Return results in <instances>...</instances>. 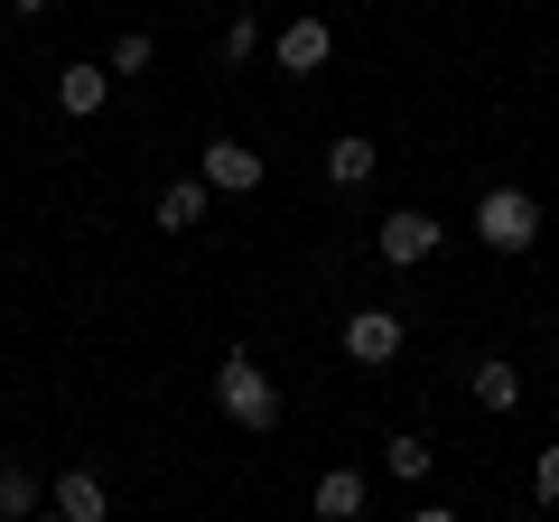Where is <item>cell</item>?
I'll list each match as a JSON object with an SVG mask.
<instances>
[{
	"mask_svg": "<svg viewBox=\"0 0 559 522\" xmlns=\"http://www.w3.org/2000/svg\"><path fill=\"white\" fill-rule=\"evenodd\" d=\"M38 513V476L28 466H0V522H28Z\"/></svg>",
	"mask_w": 559,
	"mask_h": 522,
	"instance_id": "obj_14",
	"label": "cell"
},
{
	"mask_svg": "<svg viewBox=\"0 0 559 522\" xmlns=\"http://www.w3.org/2000/svg\"><path fill=\"white\" fill-rule=\"evenodd\" d=\"M57 513H66V522H103V513H112L103 476H84V466H75V476H57Z\"/></svg>",
	"mask_w": 559,
	"mask_h": 522,
	"instance_id": "obj_10",
	"label": "cell"
},
{
	"mask_svg": "<svg viewBox=\"0 0 559 522\" xmlns=\"http://www.w3.org/2000/svg\"><path fill=\"white\" fill-rule=\"evenodd\" d=\"M326 57H336V28L326 20H289L280 28V75H318Z\"/></svg>",
	"mask_w": 559,
	"mask_h": 522,
	"instance_id": "obj_5",
	"label": "cell"
},
{
	"mask_svg": "<svg viewBox=\"0 0 559 522\" xmlns=\"http://www.w3.org/2000/svg\"><path fill=\"white\" fill-rule=\"evenodd\" d=\"M308 503H318V522H355L364 513V476H355V466H326Z\"/></svg>",
	"mask_w": 559,
	"mask_h": 522,
	"instance_id": "obj_8",
	"label": "cell"
},
{
	"mask_svg": "<svg viewBox=\"0 0 559 522\" xmlns=\"http://www.w3.org/2000/svg\"><path fill=\"white\" fill-rule=\"evenodd\" d=\"M336 345H345V355H355V364H373V373H382V364L401 355V318H392V308H355Z\"/></svg>",
	"mask_w": 559,
	"mask_h": 522,
	"instance_id": "obj_4",
	"label": "cell"
},
{
	"mask_svg": "<svg viewBox=\"0 0 559 522\" xmlns=\"http://www.w3.org/2000/svg\"><path fill=\"white\" fill-rule=\"evenodd\" d=\"M532 495L559 503V448H540V458H532Z\"/></svg>",
	"mask_w": 559,
	"mask_h": 522,
	"instance_id": "obj_17",
	"label": "cell"
},
{
	"mask_svg": "<svg viewBox=\"0 0 559 522\" xmlns=\"http://www.w3.org/2000/svg\"><path fill=\"white\" fill-rule=\"evenodd\" d=\"M150 57H159L150 28H121V38H112V75H150Z\"/></svg>",
	"mask_w": 559,
	"mask_h": 522,
	"instance_id": "obj_15",
	"label": "cell"
},
{
	"mask_svg": "<svg viewBox=\"0 0 559 522\" xmlns=\"http://www.w3.org/2000/svg\"><path fill=\"white\" fill-rule=\"evenodd\" d=\"M28 522H66V513H57V503H47V513H28Z\"/></svg>",
	"mask_w": 559,
	"mask_h": 522,
	"instance_id": "obj_19",
	"label": "cell"
},
{
	"mask_svg": "<svg viewBox=\"0 0 559 522\" xmlns=\"http://www.w3.org/2000/svg\"><path fill=\"white\" fill-rule=\"evenodd\" d=\"M205 187H215V197H252V187H261V150L215 141V150H205Z\"/></svg>",
	"mask_w": 559,
	"mask_h": 522,
	"instance_id": "obj_6",
	"label": "cell"
},
{
	"mask_svg": "<svg viewBox=\"0 0 559 522\" xmlns=\"http://www.w3.org/2000/svg\"><path fill=\"white\" fill-rule=\"evenodd\" d=\"M476 242L485 252H532L540 242V205L522 197V187H485L476 197Z\"/></svg>",
	"mask_w": 559,
	"mask_h": 522,
	"instance_id": "obj_2",
	"label": "cell"
},
{
	"mask_svg": "<svg viewBox=\"0 0 559 522\" xmlns=\"http://www.w3.org/2000/svg\"><path fill=\"white\" fill-rule=\"evenodd\" d=\"M205 197H215L205 178H178V187L159 197V234H197V224H205Z\"/></svg>",
	"mask_w": 559,
	"mask_h": 522,
	"instance_id": "obj_9",
	"label": "cell"
},
{
	"mask_svg": "<svg viewBox=\"0 0 559 522\" xmlns=\"http://www.w3.org/2000/svg\"><path fill=\"white\" fill-rule=\"evenodd\" d=\"M411 522H457V513H448V503H419V513Z\"/></svg>",
	"mask_w": 559,
	"mask_h": 522,
	"instance_id": "obj_18",
	"label": "cell"
},
{
	"mask_svg": "<svg viewBox=\"0 0 559 522\" xmlns=\"http://www.w3.org/2000/svg\"><path fill=\"white\" fill-rule=\"evenodd\" d=\"M373 168H382L373 141H355V131H345V141H326V178H336V187H364Z\"/></svg>",
	"mask_w": 559,
	"mask_h": 522,
	"instance_id": "obj_11",
	"label": "cell"
},
{
	"mask_svg": "<svg viewBox=\"0 0 559 522\" xmlns=\"http://www.w3.org/2000/svg\"><path fill=\"white\" fill-rule=\"evenodd\" d=\"M261 57V20H234L224 28V66H252Z\"/></svg>",
	"mask_w": 559,
	"mask_h": 522,
	"instance_id": "obj_16",
	"label": "cell"
},
{
	"mask_svg": "<svg viewBox=\"0 0 559 522\" xmlns=\"http://www.w3.org/2000/svg\"><path fill=\"white\" fill-rule=\"evenodd\" d=\"M476 402H485V411H513V402H522V373H513L503 355H495V364H476Z\"/></svg>",
	"mask_w": 559,
	"mask_h": 522,
	"instance_id": "obj_13",
	"label": "cell"
},
{
	"mask_svg": "<svg viewBox=\"0 0 559 522\" xmlns=\"http://www.w3.org/2000/svg\"><path fill=\"white\" fill-rule=\"evenodd\" d=\"M373 252L392 261V271H419V261L439 252V224L419 215V205H401V215H382V234H373Z\"/></svg>",
	"mask_w": 559,
	"mask_h": 522,
	"instance_id": "obj_3",
	"label": "cell"
},
{
	"mask_svg": "<svg viewBox=\"0 0 559 522\" xmlns=\"http://www.w3.org/2000/svg\"><path fill=\"white\" fill-rule=\"evenodd\" d=\"M103 103H112V66H66V75H57V112L94 121Z\"/></svg>",
	"mask_w": 559,
	"mask_h": 522,
	"instance_id": "obj_7",
	"label": "cell"
},
{
	"mask_svg": "<svg viewBox=\"0 0 559 522\" xmlns=\"http://www.w3.org/2000/svg\"><path fill=\"white\" fill-rule=\"evenodd\" d=\"M429 458H439V448L419 439V429H401V439H392V448H382V466H392V476H401V485H419V476H429Z\"/></svg>",
	"mask_w": 559,
	"mask_h": 522,
	"instance_id": "obj_12",
	"label": "cell"
},
{
	"mask_svg": "<svg viewBox=\"0 0 559 522\" xmlns=\"http://www.w3.org/2000/svg\"><path fill=\"white\" fill-rule=\"evenodd\" d=\"M215 402H224V420H234V429H280V382L261 373V364L242 355V345L224 355V373H215Z\"/></svg>",
	"mask_w": 559,
	"mask_h": 522,
	"instance_id": "obj_1",
	"label": "cell"
}]
</instances>
